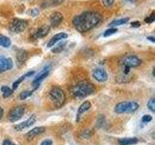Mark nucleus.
I'll return each instance as SVG.
<instances>
[{"mask_svg": "<svg viewBox=\"0 0 155 145\" xmlns=\"http://www.w3.org/2000/svg\"><path fill=\"white\" fill-rule=\"evenodd\" d=\"M102 21V14L94 12L87 11L73 18V25L78 31L81 33L87 32L97 26Z\"/></svg>", "mask_w": 155, "mask_h": 145, "instance_id": "obj_1", "label": "nucleus"}, {"mask_svg": "<svg viewBox=\"0 0 155 145\" xmlns=\"http://www.w3.org/2000/svg\"><path fill=\"white\" fill-rule=\"evenodd\" d=\"M71 92L75 99H84L85 97L93 94L95 92V88L89 81L82 80L73 86L71 88Z\"/></svg>", "mask_w": 155, "mask_h": 145, "instance_id": "obj_2", "label": "nucleus"}, {"mask_svg": "<svg viewBox=\"0 0 155 145\" xmlns=\"http://www.w3.org/2000/svg\"><path fill=\"white\" fill-rule=\"evenodd\" d=\"M139 108V104L137 102L134 101H129V102H121L115 105L114 111L118 114H123V113H131L134 111L138 110Z\"/></svg>", "mask_w": 155, "mask_h": 145, "instance_id": "obj_3", "label": "nucleus"}, {"mask_svg": "<svg viewBox=\"0 0 155 145\" xmlns=\"http://www.w3.org/2000/svg\"><path fill=\"white\" fill-rule=\"evenodd\" d=\"M50 99L54 104L57 108L61 106L66 100L65 93L63 92V90L59 87H52L51 90L50 91Z\"/></svg>", "mask_w": 155, "mask_h": 145, "instance_id": "obj_4", "label": "nucleus"}, {"mask_svg": "<svg viewBox=\"0 0 155 145\" xmlns=\"http://www.w3.org/2000/svg\"><path fill=\"white\" fill-rule=\"evenodd\" d=\"M27 25H28V22L25 19L14 18L11 21V23H10L9 28L13 33H21L25 30Z\"/></svg>", "mask_w": 155, "mask_h": 145, "instance_id": "obj_5", "label": "nucleus"}, {"mask_svg": "<svg viewBox=\"0 0 155 145\" xmlns=\"http://www.w3.org/2000/svg\"><path fill=\"white\" fill-rule=\"evenodd\" d=\"M24 112H25V108L23 105H18L10 110L8 119L10 122H17L18 120H19L22 117Z\"/></svg>", "mask_w": 155, "mask_h": 145, "instance_id": "obj_6", "label": "nucleus"}, {"mask_svg": "<svg viewBox=\"0 0 155 145\" xmlns=\"http://www.w3.org/2000/svg\"><path fill=\"white\" fill-rule=\"evenodd\" d=\"M121 64L123 66L129 67V68H136L142 64V60H140L138 56L130 54V55H127L123 58L122 61H121Z\"/></svg>", "mask_w": 155, "mask_h": 145, "instance_id": "obj_7", "label": "nucleus"}, {"mask_svg": "<svg viewBox=\"0 0 155 145\" xmlns=\"http://www.w3.org/2000/svg\"><path fill=\"white\" fill-rule=\"evenodd\" d=\"M51 70V65H48L47 67L44 68V69L37 75V76L35 77V79L33 80V85H34V86H36V87L40 85L41 81L45 79L46 77L48 76V74H50Z\"/></svg>", "mask_w": 155, "mask_h": 145, "instance_id": "obj_8", "label": "nucleus"}, {"mask_svg": "<svg viewBox=\"0 0 155 145\" xmlns=\"http://www.w3.org/2000/svg\"><path fill=\"white\" fill-rule=\"evenodd\" d=\"M13 66H14V63L11 58L5 57V56H0V74L11 70Z\"/></svg>", "mask_w": 155, "mask_h": 145, "instance_id": "obj_9", "label": "nucleus"}, {"mask_svg": "<svg viewBox=\"0 0 155 145\" xmlns=\"http://www.w3.org/2000/svg\"><path fill=\"white\" fill-rule=\"evenodd\" d=\"M92 76H93L94 79L99 82H104L108 79V74H107V72L104 69H102V68L94 69L93 72H92Z\"/></svg>", "mask_w": 155, "mask_h": 145, "instance_id": "obj_10", "label": "nucleus"}, {"mask_svg": "<svg viewBox=\"0 0 155 145\" xmlns=\"http://www.w3.org/2000/svg\"><path fill=\"white\" fill-rule=\"evenodd\" d=\"M36 121V116L35 115H32L30 118H28L26 121H24V122L21 123V124H18L15 126V130H18V132H21V130H25L26 128H29L31 127V126L35 123Z\"/></svg>", "mask_w": 155, "mask_h": 145, "instance_id": "obj_11", "label": "nucleus"}, {"mask_svg": "<svg viewBox=\"0 0 155 145\" xmlns=\"http://www.w3.org/2000/svg\"><path fill=\"white\" fill-rule=\"evenodd\" d=\"M48 32H50V26L44 25V26L40 27L35 31V33L33 34V38H35V39L44 38V37H46L48 35Z\"/></svg>", "mask_w": 155, "mask_h": 145, "instance_id": "obj_12", "label": "nucleus"}, {"mask_svg": "<svg viewBox=\"0 0 155 145\" xmlns=\"http://www.w3.org/2000/svg\"><path fill=\"white\" fill-rule=\"evenodd\" d=\"M50 21L52 26H58L63 21V16L62 14L59 12H54L51 14V16L50 18Z\"/></svg>", "mask_w": 155, "mask_h": 145, "instance_id": "obj_13", "label": "nucleus"}, {"mask_svg": "<svg viewBox=\"0 0 155 145\" xmlns=\"http://www.w3.org/2000/svg\"><path fill=\"white\" fill-rule=\"evenodd\" d=\"M91 108V104L89 103L88 101H85L81 105H80V108L79 109H78V113H77V121H79L80 118H81V116L84 114V112H86L87 110H88L89 108Z\"/></svg>", "mask_w": 155, "mask_h": 145, "instance_id": "obj_14", "label": "nucleus"}, {"mask_svg": "<svg viewBox=\"0 0 155 145\" xmlns=\"http://www.w3.org/2000/svg\"><path fill=\"white\" fill-rule=\"evenodd\" d=\"M67 37H68V35H67L66 33H57L50 40V42H48V47H54V45L57 42L61 41L62 39H66Z\"/></svg>", "mask_w": 155, "mask_h": 145, "instance_id": "obj_15", "label": "nucleus"}, {"mask_svg": "<svg viewBox=\"0 0 155 145\" xmlns=\"http://www.w3.org/2000/svg\"><path fill=\"white\" fill-rule=\"evenodd\" d=\"M45 130H46L45 127H36V128L32 129L31 130H29V132L27 133V134H26V137H27L28 139H32V138L35 137L36 135L43 134Z\"/></svg>", "mask_w": 155, "mask_h": 145, "instance_id": "obj_16", "label": "nucleus"}, {"mask_svg": "<svg viewBox=\"0 0 155 145\" xmlns=\"http://www.w3.org/2000/svg\"><path fill=\"white\" fill-rule=\"evenodd\" d=\"M138 142L139 139L137 137H126L118 140L119 145H133V144H137Z\"/></svg>", "mask_w": 155, "mask_h": 145, "instance_id": "obj_17", "label": "nucleus"}, {"mask_svg": "<svg viewBox=\"0 0 155 145\" xmlns=\"http://www.w3.org/2000/svg\"><path fill=\"white\" fill-rule=\"evenodd\" d=\"M34 74H35V72L34 71H31V72H26L25 75H23L22 76H21L19 77L18 79H17L16 81L14 82L13 83V90H16L18 87V85L21 83V82L26 79V77H28V76H33Z\"/></svg>", "mask_w": 155, "mask_h": 145, "instance_id": "obj_18", "label": "nucleus"}, {"mask_svg": "<svg viewBox=\"0 0 155 145\" xmlns=\"http://www.w3.org/2000/svg\"><path fill=\"white\" fill-rule=\"evenodd\" d=\"M0 46L3 47H11V40L8 37L0 34Z\"/></svg>", "mask_w": 155, "mask_h": 145, "instance_id": "obj_19", "label": "nucleus"}, {"mask_svg": "<svg viewBox=\"0 0 155 145\" xmlns=\"http://www.w3.org/2000/svg\"><path fill=\"white\" fill-rule=\"evenodd\" d=\"M27 57H28V55L25 50H18V54H17V58L19 63H24V61L27 59Z\"/></svg>", "mask_w": 155, "mask_h": 145, "instance_id": "obj_20", "label": "nucleus"}, {"mask_svg": "<svg viewBox=\"0 0 155 145\" xmlns=\"http://www.w3.org/2000/svg\"><path fill=\"white\" fill-rule=\"evenodd\" d=\"M129 18H120V19H115V21H111L110 23V27H114V26H119V25H122V24L128 22Z\"/></svg>", "mask_w": 155, "mask_h": 145, "instance_id": "obj_21", "label": "nucleus"}, {"mask_svg": "<svg viewBox=\"0 0 155 145\" xmlns=\"http://www.w3.org/2000/svg\"><path fill=\"white\" fill-rule=\"evenodd\" d=\"M1 92H2V96L4 98H8V97H10L13 94V90L11 88H9L8 86H2Z\"/></svg>", "mask_w": 155, "mask_h": 145, "instance_id": "obj_22", "label": "nucleus"}, {"mask_svg": "<svg viewBox=\"0 0 155 145\" xmlns=\"http://www.w3.org/2000/svg\"><path fill=\"white\" fill-rule=\"evenodd\" d=\"M65 45L66 44L65 43H63V44H60V45H58L57 47H54L52 48V52L53 53H59V52H61L63 50H64V47H65Z\"/></svg>", "mask_w": 155, "mask_h": 145, "instance_id": "obj_23", "label": "nucleus"}, {"mask_svg": "<svg viewBox=\"0 0 155 145\" xmlns=\"http://www.w3.org/2000/svg\"><path fill=\"white\" fill-rule=\"evenodd\" d=\"M101 3H102V5H103L105 8L109 9V8H110L114 5V0H101Z\"/></svg>", "mask_w": 155, "mask_h": 145, "instance_id": "obj_24", "label": "nucleus"}, {"mask_svg": "<svg viewBox=\"0 0 155 145\" xmlns=\"http://www.w3.org/2000/svg\"><path fill=\"white\" fill-rule=\"evenodd\" d=\"M147 108L152 111V112H154L155 111V98H151L147 103Z\"/></svg>", "mask_w": 155, "mask_h": 145, "instance_id": "obj_25", "label": "nucleus"}, {"mask_svg": "<svg viewBox=\"0 0 155 145\" xmlns=\"http://www.w3.org/2000/svg\"><path fill=\"white\" fill-rule=\"evenodd\" d=\"M117 32V29L116 28H109L108 30H106L105 33H104V37H109L110 35H113V34Z\"/></svg>", "mask_w": 155, "mask_h": 145, "instance_id": "obj_26", "label": "nucleus"}, {"mask_svg": "<svg viewBox=\"0 0 155 145\" xmlns=\"http://www.w3.org/2000/svg\"><path fill=\"white\" fill-rule=\"evenodd\" d=\"M31 95H32V91H24V92H22V93H21V95H19V99L24 100Z\"/></svg>", "mask_w": 155, "mask_h": 145, "instance_id": "obj_27", "label": "nucleus"}, {"mask_svg": "<svg viewBox=\"0 0 155 145\" xmlns=\"http://www.w3.org/2000/svg\"><path fill=\"white\" fill-rule=\"evenodd\" d=\"M151 120H152V116L151 115H143V118H142V123L147 124V123H149Z\"/></svg>", "mask_w": 155, "mask_h": 145, "instance_id": "obj_28", "label": "nucleus"}, {"mask_svg": "<svg viewBox=\"0 0 155 145\" xmlns=\"http://www.w3.org/2000/svg\"><path fill=\"white\" fill-rule=\"evenodd\" d=\"M155 21V13L153 12L150 16L148 17V18H147L144 19V21L147 22V23H151V22H153Z\"/></svg>", "mask_w": 155, "mask_h": 145, "instance_id": "obj_29", "label": "nucleus"}, {"mask_svg": "<svg viewBox=\"0 0 155 145\" xmlns=\"http://www.w3.org/2000/svg\"><path fill=\"white\" fill-rule=\"evenodd\" d=\"M92 134H93V133H92V130H84V132L81 134V137H84V138H88V137H91Z\"/></svg>", "mask_w": 155, "mask_h": 145, "instance_id": "obj_30", "label": "nucleus"}, {"mask_svg": "<svg viewBox=\"0 0 155 145\" xmlns=\"http://www.w3.org/2000/svg\"><path fill=\"white\" fill-rule=\"evenodd\" d=\"M29 14H31L32 17H37L39 14V9L34 8V9L30 10V11H29Z\"/></svg>", "mask_w": 155, "mask_h": 145, "instance_id": "obj_31", "label": "nucleus"}, {"mask_svg": "<svg viewBox=\"0 0 155 145\" xmlns=\"http://www.w3.org/2000/svg\"><path fill=\"white\" fill-rule=\"evenodd\" d=\"M104 120H105L104 115H100L98 118V121H97V124H98L97 126H98V127H102V126H103V123H104Z\"/></svg>", "mask_w": 155, "mask_h": 145, "instance_id": "obj_32", "label": "nucleus"}, {"mask_svg": "<svg viewBox=\"0 0 155 145\" xmlns=\"http://www.w3.org/2000/svg\"><path fill=\"white\" fill-rule=\"evenodd\" d=\"M40 145H52V140L51 139H45L41 142Z\"/></svg>", "mask_w": 155, "mask_h": 145, "instance_id": "obj_33", "label": "nucleus"}, {"mask_svg": "<svg viewBox=\"0 0 155 145\" xmlns=\"http://www.w3.org/2000/svg\"><path fill=\"white\" fill-rule=\"evenodd\" d=\"M2 145H17V144H16V143H14V142H12L10 139H6V140H5V141L2 143Z\"/></svg>", "mask_w": 155, "mask_h": 145, "instance_id": "obj_34", "label": "nucleus"}, {"mask_svg": "<svg viewBox=\"0 0 155 145\" xmlns=\"http://www.w3.org/2000/svg\"><path fill=\"white\" fill-rule=\"evenodd\" d=\"M131 26L135 27V28H138L140 26V21H133L132 23H131Z\"/></svg>", "mask_w": 155, "mask_h": 145, "instance_id": "obj_35", "label": "nucleus"}, {"mask_svg": "<svg viewBox=\"0 0 155 145\" xmlns=\"http://www.w3.org/2000/svg\"><path fill=\"white\" fill-rule=\"evenodd\" d=\"M63 2H64V0H51L52 5H59Z\"/></svg>", "mask_w": 155, "mask_h": 145, "instance_id": "obj_36", "label": "nucleus"}, {"mask_svg": "<svg viewBox=\"0 0 155 145\" xmlns=\"http://www.w3.org/2000/svg\"><path fill=\"white\" fill-rule=\"evenodd\" d=\"M3 113H4V111H3V108L0 106V119L2 118V116H3Z\"/></svg>", "mask_w": 155, "mask_h": 145, "instance_id": "obj_37", "label": "nucleus"}, {"mask_svg": "<svg viewBox=\"0 0 155 145\" xmlns=\"http://www.w3.org/2000/svg\"><path fill=\"white\" fill-rule=\"evenodd\" d=\"M147 39H148V40H149V41H151V42H153V43L155 42V40H154V38H153V37H147Z\"/></svg>", "mask_w": 155, "mask_h": 145, "instance_id": "obj_38", "label": "nucleus"}, {"mask_svg": "<svg viewBox=\"0 0 155 145\" xmlns=\"http://www.w3.org/2000/svg\"><path fill=\"white\" fill-rule=\"evenodd\" d=\"M128 1L132 2V3H135V2H137V0H128Z\"/></svg>", "mask_w": 155, "mask_h": 145, "instance_id": "obj_39", "label": "nucleus"}]
</instances>
